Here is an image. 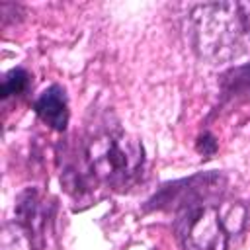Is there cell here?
Segmentation results:
<instances>
[{"instance_id": "obj_1", "label": "cell", "mask_w": 250, "mask_h": 250, "mask_svg": "<svg viewBox=\"0 0 250 250\" xmlns=\"http://www.w3.org/2000/svg\"><path fill=\"white\" fill-rule=\"evenodd\" d=\"M188 39L209 64L234 61L250 51V2H205L188 14Z\"/></svg>"}, {"instance_id": "obj_7", "label": "cell", "mask_w": 250, "mask_h": 250, "mask_svg": "<svg viewBox=\"0 0 250 250\" xmlns=\"http://www.w3.org/2000/svg\"><path fill=\"white\" fill-rule=\"evenodd\" d=\"M29 82H31V76L25 68L21 66H16L12 70H8L2 78V84H0V98L2 100H8L12 96H21L29 90Z\"/></svg>"}, {"instance_id": "obj_9", "label": "cell", "mask_w": 250, "mask_h": 250, "mask_svg": "<svg viewBox=\"0 0 250 250\" xmlns=\"http://www.w3.org/2000/svg\"><path fill=\"white\" fill-rule=\"evenodd\" d=\"M197 152L203 154L205 158H211L215 152H217V141L211 133H203L199 139H197V145H195Z\"/></svg>"}, {"instance_id": "obj_8", "label": "cell", "mask_w": 250, "mask_h": 250, "mask_svg": "<svg viewBox=\"0 0 250 250\" xmlns=\"http://www.w3.org/2000/svg\"><path fill=\"white\" fill-rule=\"evenodd\" d=\"M223 88L234 98H250V64L238 66L225 74Z\"/></svg>"}, {"instance_id": "obj_5", "label": "cell", "mask_w": 250, "mask_h": 250, "mask_svg": "<svg viewBox=\"0 0 250 250\" xmlns=\"http://www.w3.org/2000/svg\"><path fill=\"white\" fill-rule=\"evenodd\" d=\"M14 215H16L18 229L27 236L29 250H43L47 209L39 199V193L35 188H27L18 195L14 205Z\"/></svg>"}, {"instance_id": "obj_6", "label": "cell", "mask_w": 250, "mask_h": 250, "mask_svg": "<svg viewBox=\"0 0 250 250\" xmlns=\"http://www.w3.org/2000/svg\"><path fill=\"white\" fill-rule=\"evenodd\" d=\"M33 109L37 117L51 129L62 133L68 125V102H66V92L62 86L53 84L45 88L39 98L33 102Z\"/></svg>"}, {"instance_id": "obj_3", "label": "cell", "mask_w": 250, "mask_h": 250, "mask_svg": "<svg viewBox=\"0 0 250 250\" xmlns=\"http://www.w3.org/2000/svg\"><path fill=\"white\" fill-rule=\"evenodd\" d=\"M242 203H203L176 213L174 232L184 250H229L230 238L246 227Z\"/></svg>"}, {"instance_id": "obj_4", "label": "cell", "mask_w": 250, "mask_h": 250, "mask_svg": "<svg viewBox=\"0 0 250 250\" xmlns=\"http://www.w3.org/2000/svg\"><path fill=\"white\" fill-rule=\"evenodd\" d=\"M227 178L221 172H199L189 178L168 182L145 203V211H184L203 203H215L223 197Z\"/></svg>"}, {"instance_id": "obj_2", "label": "cell", "mask_w": 250, "mask_h": 250, "mask_svg": "<svg viewBox=\"0 0 250 250\" xmlns=\"http://www.w3.org/2000/svg\"><path fill=\"white\" fill-rule=\"evenodd\" d=\"M84 162L94 182L125 191L143 172L145 150L137 137L113 127L104 129L86 141Z\"/></svg>"}]
</instances>
